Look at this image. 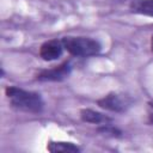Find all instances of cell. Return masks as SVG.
Masks as SVG:
<instances>
[{"instance_id": "obj_10", "label": "cell", "mask_w": 153, "mask_h": 153, "mask_svg": "<svg viewBox=\"0 0 153 153\" xmlns=\"http://www.w3.org/2000/svg\"><path fill=\"white\" fill-rule=\"evenodd\" d=\"M151 49H152V51H153V36H152V38H151Z\"/></svg>"}, {"instance_id": "obj_4", "label": "cell", "mask_w": 153, "mask_h": 153, "mask_svg": "<svg viewBox=\"0 0 153 153\" xmlns=\"http://www.w3.org/2000/svg\"><path fill=\"white\" fill-rule=\"evenodd\" d=\"M72 67L68 61H65L63 63L50 68V69H43L37 73L36 79L39 81H61L71 74Z\"/></svg>"}, {"instance_id": "obj_1", "label": "cell", "mask_w": 153, "mask_h": 153, "mask_svg": "<svg viewBox=\"0 0 153 153\" xmlns=\"http://www.w3.org/2000/svg\"><path fill=\"white\" fill-rule=\"evenodd\" d=\"M5 93L11 105L18 110L30 114H39L44 108V102L37 92L26 91L17 86H7Z\"/></svg>"}, {"instance_id": "obj_8", "label": "cell", "mask_w": 153, "mask_h": 153, "mask_svg": "<svg viewBox=\"0 0 153 153\" xmlns=\"http://www.w3.org/2000/svg\"><path fill=\"white\" fill-rule=\"evenodd\" d=\"M129 7L134 13L153 17V0H133Z\"/></svg>"}, {"instance_id": "obj_7", "label": "cell", "mask_w": 153, "mask_h": 153, "mask_svg": "<svg viewBox=\"0 0 153 153\" xmlns=\"http://www.w3.org/2000/svg\"><path fill=\"white\" fill-rule=\"evenodd\" d=\"M47 149L51 153H75V152H80V148L73 143V142H66V141H50L47 145Z\"/></svg>"}, {"instance_id": "obj_3", "label": "cell", "mask_w": 153, "mask_h": 153, "mask_svg": "<svg viewBox=\"0 0 153 153\" xmlns=\"http://www.w3.org/2000/svg\"><path fill=\"white\" fill-rule=\"evenodd\" d=\"M97 104L105 110L112 112H123L130 106V99L118 93H109L97 100Z\"/></svg>"}, {"instance_id": "obj_9", "label": "cell", "mask_w": 153, "mask_h": 153, "mask_svg": "<svg viewBox=\"0 0 153 153\" xmlns=\"http://www.w3.org/2000/svg\"><path fill=\"white\" fill-rule=\"evenodd\" d=\"M148 123L153 124V103H149L148 105Z\"/></svg>"}, {"instance_id": "obj_2", "label": "cell", "mask_w": 153, "mask_h": 153, "mask_svg": "<svg viewBox=\"0 0 153 153\" xmlns=\"http://www.w3.org/2000/svg\"><path fill=\"white\" fill-rule=\"evenodd\" d=\"M62 43L65 49L73 56L79 57H88L94 56L100 53L102 45L97 39L91 37H81V36H67L62 38Z\"/></svg>"}, {"instance_id": "obj_6", "label": "cell", "mask_w": 153, "mask_h": 153, "mask_svg": "<svg viewBox=\"0 0 153 153\" xmlns=\"http://www.w3.org/2000/svg\"><path fill=\"white\" fill-rule=\"evenodd\" d=\"M80 117L84 122L93 123V124H108L112 122L111 117L92 109H82L80 111Z\"/></svg>"}, {"instance_id": "obj_5", "label": "cell", "mask_w": 153, "mask_h": 153, "mask_svg": "<svg viewBox=\"0 0 153 153\" xmlns=\"http://www.w3.org/2000/svg\"><path fill=\"white\" fill-rule=\"evenodd\" d=\"M65 47L62 43V39H50L44 42L39 48V56L44 61H54L59 59Z\"/></svg>"}]
</instances>
